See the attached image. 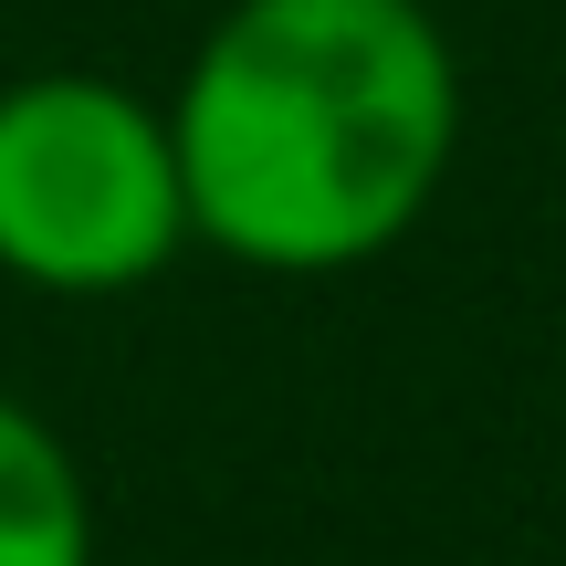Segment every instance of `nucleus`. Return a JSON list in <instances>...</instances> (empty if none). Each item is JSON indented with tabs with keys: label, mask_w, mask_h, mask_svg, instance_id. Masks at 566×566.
Returning <instances> with one entry per match:
<instances>
[{
	"label": "nucleus",
	"mask_w": 566,
	"mask_h": 566,
	"mask_svg": "<svg viewBox=\"0 0 566 566\" xmlns=\"http://www.w3.org/2000/svg\"><path fill=\"white\" fill-rule=\"evenodd\" d=\"M462 116L430 0H221L168 84L189 242L273 283L367 273L451 189Z\"/></svg>",
	"instance_id": "nucleus-1"
},
{
	"label": "nucleus",
	"mask_w": 566,
	"mask_h": 566,
	"mask_svg": "<svg viewBox=\"0 0 566 566\" xmlns=\"http://www.w3.org/2000/svg\"><path fill=\"white\" fill-rule=\"evenodd\" d=\"M189 242L168 105L53 63L0 84V273L53 304H116Z\"/></svg>",
	"instance_id": "nucleus-2"
},
{
	"label": "nucleus",
	"mask_w": 566,
	"mask_h": 566,
	"mask_svg": "<svg viewBox=\"0 0 566 566\" xmlns=\"http://www.w3.org/2000/svg\"><path fill=\"white\" fill-rule=\"evenodd\" d=\"M0 566H95V483L32 399L0 388Z\"/></svg>",
	"instance_id": "nucleus-3"
}]
</instances>
